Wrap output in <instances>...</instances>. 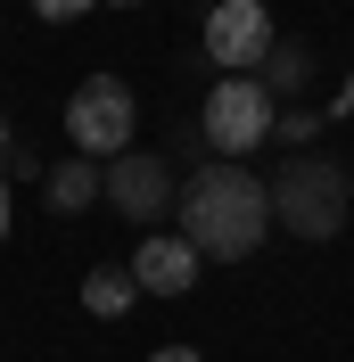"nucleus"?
<instances>
[{"label": "nucleus", "mask_w": 354, "mask_h": 362, "mask_svg": "<svg viewBox=\"0 0 354 362\" xmlns=\"http://www.w3.org/2000/svg\"><path fill=\"white\" fill-rule=\"evenodd\" d=\"M272 230V181L247 173L239 157L198 165V181H181V239L206 264H247Z\"/></svg>", "instance_id": "nucleus-1"}, {"label": "nucleus", "mask_w": 354, "mask_h": 362, "mask_svg": "<svg viewBox=\"0 0 354 362\" xmlns=\"http://www.w3.org/2000/svg\"><path fill=\"white\" fill-rule=\"evenodd\" d=\"M346 206H354V173L321 148H288L272 165V223L297 230V239H338L346 230Z\"/></svg>", "instance_id": "nucleus-2"}, {"label": "nucleus", "mask_w": 354, "mask_h": 362, "mask_svg": "<svg viewBox=\"0 0 354 362\" xmlns=\"http://www.w3.org/2000/svg\"><path fill=\"white\" fill-rule=\"evenodd\" d=\"M132 124H140V99L124 74H83L67 90V140L83 157H124L132 148Z\"/></svg>", "instance_id": "nucleus-3"}, {"label": "nucleus", "mask_w": 354, "mask_h": 362, "mask_svg": "<svg viewBox=\"0 0 354 362\" xmlns=\"http://www.w3.org/2000/svg\"><path fill=\"white\" fill-rule=\"evenodd\" d=\"M272 115H280V99L264 90V74H222L198 107V132H206L215 157H247V148H264Z\"/></svg>", "instance_id": "nucleus-4"}, {"label": "nucleus", "mask_w": 354, "mask_h": 362, "mask_svg": "<svg viewBox=\"0 0 354 362\" xmlns=\"http://www.w3.org/2000/svg\"><path fill=\"white\" fill-rule=\"evenodd\" d=\"M108 206L124 223H156L165 206H181V181L156 148H124V157H108Z\"/></svg>", "instance_id": "nucleus-5"}, {"label": "nucleus", "mask_w": 354, "mask_h": 362, "mask_svg": "<svg viewBox=\"0 0 354 362\" xmlns=\"http://www.w3.org/2000/svg\"><path fill=\"white\" fill-rule=\"evenodd\" d=\"M272 42H280V33H272L264 0H215V8H206V58H215L222 74H256Z\"/></svg>", "instance_id": "nucleus-6"}, {"label": "nucleus", "mask_w": 354, "mask_h": 362, "mask_svg": "<svg viewBox=\"0 0 354 362\" xmlns=\"http://www.w3.org/2000/svg\"><path fill=\"white\" fill-rule=\"evenodd\" d=\"M198 264H206V255L190 247V239H173V230H149V239L132 247L140 296H190V288H198Z\"/></svg>", "instance_id": "nucleus-7"}, {"label": "nucleus", "mask_w": 354, "mask_h": 362, "mask_svg": "<svg viewBox=\"0 0 354 362\" xmlns=\"http://www.w3.org/2000/svg\"><path fill=\"white\" fill-rule=\"evenodd\" d=\"M99 198H108V165L83 157V148H74L67 165H50V181H42V206H50V214H83V206H99Z\"/></svg>", "instance_id": "nucleus-8"}, {"label": "nucleus", "mask_w": 354, "mask_h": 362, "mask_svg": "<svg viewBox=\"0 0 354 362\" xmlns=\"http://www.w3.org/2000/svg\"><path fill=\"white\" fill-rule=\"evenodd\" d=\"M132 296H140L132 264H91V272H83V313L115 321V313H132Z\"/></svg>", "instance_id": "nucleus-9"}, {"label": "nucleus", "mask_w": 354, "mask_h": 362, "mask_svg": "<svg viewBox=\"0 0 354 362\" xmlns=\"http://www.w3.org/2000/svg\"><path fill=\"white\" fill-rule=\"evenodd\" d=\"M256 74H264L272 99H297V90H313V42H272Z\"/></svg>", "instance_id": "nucleus-10"}, {"label": "nucleus", "mask_w": 354, "mask_h": 362, "mask_svg": "<svg viewBox=\"0 0 354 362\" xmlns=\"http://www.w3.org/2000/svg\"><path fill=\"white\" fill-rule=\"evenodd\" d=\"M272 140H280V157H288V148H313V140H321V115H313V107H280V115H272Z\"/></svg>", "instance_id": "nucleus-11"}, {"label": "nucleus", "mask_w": 354, "mask_h": 362, "mask_svg": "<svg viewBox=\"0 0 354 362\" xmlns=\"http://www.w3.org/2000/svg\"><path fill=\"white\" fill-rule=\"evenodd\" d=\"M83 8H99V0H33V17H50V25H67V17H83Z\"/></svg>", "instance_id": "nucleus-12"}, {"label": "nucleus", "mask_w": 354, "mask_h": 362, "mask_svg": "<svg viewBox=\"0 0 354 362\" xmlns=\"http://www.w3.org/2000/svg\"><path fill=\"white\" fill-rule=\"evenodd\" d=\"M8 173H17V181H50V165L33 157V148H8Z\"/></svg>", "instance_id": "nucleus-13"}, {"label": "nucleus", "mask_w": 354, "mask_h": 362, "mask_svg": "<svg viewBox=\"0 0 354 362\" xmlns=\"http://www.w3.org/2000/svg\"><path fill=\"white\" fill-rule=\"evenodd\" d=\"M149 362H206V354H198V346H156Z\"/></svg>", "instance_id": "nucleus-14"}, {"label": "nucleus", "mask_w": 354, "mask_h": 362, "mask_svg": "<svg viewBox=\"0 0 354 362\" xmlns=\"http://www.w3.org/2000/svg\"><path fill=\"white\" fill-rule=\"evenodd\" d=\"M8 214H17V206H8V181H0V239H8Z\"/></svg>", "instance_id": "nucleus-15"}, {"label": "nucleus", "mask_w": 354, "mask_h": 362, "mask_svg": "<svg viewBox=\"0 0 354 362\" xmlns=\"http://www.w3.org/2000/svg\"><path fill=\"white\" fill-rule=\"evenodd\" d=\"M0 157H8V115H0Z\"/></svg>", "instance_id": "nucleus-16"}, {"label": "nucleus", "mask_w": 354, "mask_h": 362, "mask_svg": "<svg viewBox=\"0 0 354 362\" xmlns=\"http://www.w3.org/2000/svg\"><path fill=\"white\" fill-rule=\"evenodd\" d=\"M108 8H140V0H108Z\"/></svg>", "instance_id": "nucleus-17"}, {"label": "nucleus", "mask_w": 354, "mask_h": 362, "mask_svg": "<svg viewBox=\"0 0 354 362\" xmlns=\"http://www.w3.org/2000/svg\"><path fill=\"white\" fill-rule=\"evenodd\" d=\"M206 8H215V0H206Z\"/></svg>", "instance_id": "nucleus-18"}]
</instances>
